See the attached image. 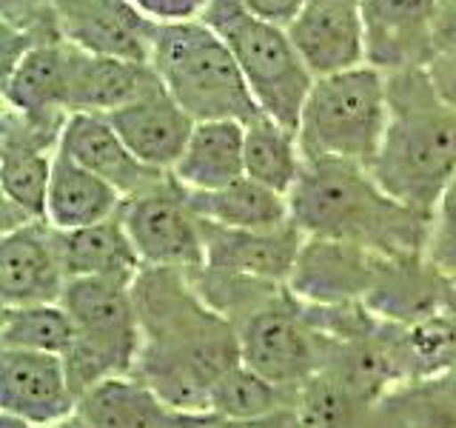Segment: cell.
<instances>
[{"label":"cell","instance_id":"6da1fadb","mask_svg":"<svg viewBox=\"0 0 456 428\" xmlns=\"http://www.w3.org/2000/svg\"><path fill=\"white\" fill-rule=\"evenodd\" d=\"M134 300L142 337L134 377L180 414H208L211 385L242 363L237 325L177 268L142 266Z\"/></svg>","mask_w":456,"mask_h":428},{"label":"cell","instance_id":"7a4b0ae2","mask_svg":"<svg viewBox=\"0 0 456 428\" xmlns=\"http://www.w3.org/2000/svg\"><path fill=\"white\" fill-rule=\"evenodd\" d=\"M289 203L305 237L354 243L385 257L428 251L431 214L399 203L360 163L305 160Z\"/></svg>","mask_w":456,"mask_h":428},{"label":"cell","instance_id":"3957f363","mask_svg":"<svg viewBox=\"0 0 456 428\" xmlns=\"http://www.w3.org/2000/svg\"><path fill=\"white\" fill-rule=\"evenodd\" d=\"M388 78V126L370 175L391 197L434 218L456 177V109L436 95L425 69Z\"/></svg>","mask_w":456,"mask_h":428},{"label":"cell","instance_id":"277c9868","mask_svg":"<svg viewBox=\"0 0 456 428\" xmlns=\"http://www.w3.org/2000/svg\"><path fill=\"white\" fill-rule=\"evenodd\" d=\"M151 66L194 123H251L263 114L228 43L206 21L157 26Z\"/></svg>","mask_w":456,"mask_h":428},{"label":"cell","instance_id":"5b68a950","mask_svg":"<svg viewBox=\"0 0 456 428\" xmlns=\"http://www.w3.org/2000/svg\"><path fill=\"white\" fill-rule=\"evenodd\" d=\"M388 126V78L374 66L314 80L297 126L305 160L374 166Z\"/></svg>","mask_w":456,"mask_h":428},{"label":"cell","instance_id":"8992f818","mask_svg":"<svg viewBox=\"0 0 456 428\" xmlns=\"http://www.w3.org/2000/svg\"><path fill=\"white\" fill-rule=\"evenodd\" d=\"M61 306L75 323V340L63 360L77 399L111 377L134 374L142 340L134 283L111 277L69 280Z\"/></svg>","mask_w":456,"mask_h":428},{"label":"cell","instance_id":"52a82bcc","mask_svg":"<svg viewBox=\"0 0 456 428\" xmlns=\"http://www.w3.org/2000/svg\"><path fill=\"white\" fill-rule=\"evenodd\" d=\"M203 21L228 43L260 111L297 132L314 78L289 29L256 18L240 0H211Z\"/></svg>","mask_w":456,"mask_h":428},{"label":"cell","instance_id":"ba28073f","mask_svg":"<svg viewBox=\"0 0 456 428\" xmlns=\"http://www.w3.org/2000/svg\"><path fill=\"white\" fill-rule=\"evenodd\" d=\"M240 360L285 391L299 389L325 363V337L305 320L303 300L291 289L237 323Z\"/></svg>","mask_w":456,"mask_h":428},{"label":"cell","instance_id":"9c48e42d","mask_svg":"<svg viewBox=\"0 0 456 428\" xmlns=\"http://www.w3.org/2000/svg\"><path fill=\"white\" fill-rule=\"evenodd\" d=\"M120 220L142 266L191 271L206 266L203 220L197 218L189 189L166 175L151 189L128 197Z\"/></svg>","mask_w":456,"mask_h":428},{"label":"cell","instance_id":"30bf717a","mask_svg":"<svg viewBox=\"0 0 456 428\" xmlns=\"http://www.w3.org/2000/svg\"><path fill=\"white\" fill-rule=\"evenodd\" d=\"M382 263L385 254L354 246V243L305 237L289 289L297 300L311 306L365 303Z\"/></svg>","mask_w":456,"mask_h":428},{"label":"cell","instance_id":"8fae6325","mask_svg":"<svg viewBox=\"0 0 456 428\" xmlns=\"http://www.w3.org/2000/svg\"><path fill=\"white\" fill-rule=\"evenodd\" d=\"M285 29L314 80L368 63L360 0H308Z\"/></svg>","mask_w":456,"mask_h":428},{"label":"cell","instance_id":"7c38bea8","mask_svg":"<svg viewBox=\"0 0 456 428\" xmlns=\"http://www.w3.org/2000/svg\"><path fill=\"white\" fill-rule=\"evenodd\" d=\"M77 394L61 354L0 351V408L32 425H54L77 414Z\"/></svg>","mask_w":456,"mask_h":428},{"label":"cell","instance_id":"4fadbf2b","mask_svg":"<svg viewBox=\"0 0 456 428\" xmlns=\"http://www.w3.org/2000/svg\"><path fill=\"white\" fill-rule=\"evenodd\" d=\"M439 0H360L368 66L382 75L425 69L431 61Z\"/></svg>","mask_w":456,"mask_h":428},{"label":"cell","instance_id":"5bb4252c","mask_svg":"<svg viewBox=\"0 0 456 428\" xmlns=\"http://www.w3.org/2000/svg\"><path fill=\"white\" fill-rule=\"evenodd\" d=\"M66 271L57 249V228L28 223L0 240V300L4 309L61 303Z\"/></svg>","mask_w":456,"mask_h":428},{"label":"cell","instance_id":"9a60e30c","mask_svg":"<svg viewBox=\"0 0 456 428\" xmlns=\"http://www.w3.org/2000/svg\"><path fill=\"white\" fill-rule=\"evenodd\" d=\"M61 14L63 37L89 54L151 63L154 29L132 0H71Z\"/></svg>","mask_w":456,"mask_h":428},{"label":"cell","instance_id":"2e32d148","mask_svg":"<svg viewBox=\"0 0 456 428\" xmlns=\"http://www.w3.org/2000/svg\"><path fill=\"white\" fill-rule=\"evenodd\" d=\"M203 240L206 266L282 285H289L299 251L305 246L303 228L294 220L271 232H242L203 220Z\"/></svg>","mask_w":456,"mask_h":428},{"label":"cell","instance_id":"e0dca14e","mask_svg":"<svg viewBox=\"0 0 456 428\" xmlns=\"http://www.w3.org/2000/svg\"><path fill=\"white\" fill-rule=\"evenodd\" d=\"M61 152L83 169H89L92 175L103 177L126 200L151 189L166 175H171V171H157L142 163L103 114H69Z\"/></svg>","mask_w":456,"mask_h":428},{"label":"cell","instance_id":"ac0fdd59","mask_svg":"<svg viewBox=\"0 0 456 428\" xmlns=\"http://www.w3.org/2000/svg\"><path fill=\"white\" fill-rule=\"evenodd\" d=\"M77 49L69 40L40 43L4 75V106L43 123L69 120L71 75Z\"/></svg>","mask_w":456,"mask_h":428},{"label":"cell","instance_id":"d6986e66","mask_svg":"<svg viewBox=\"0 0 456 428\" xmlns=\"http://www.w3.org/2000/svg\"><path fill=\"white\" fill-rule=\"evenodd\" d=\"M106 120L126 140V146L157 171H171L177 166L197 126L185 114V109H180L177 100L166 92V86L106 114Z\"/></svg>","mask_w":456,"mask_h":428},{"label":"cell","instance_id":"ffe728a7","mask_svg":"<svg viewBox=\"0 0 456 428\" xmlns=\"http://www.w3.org/2000/svg\"><path fill=\"white\" fill-rule=\"evenodd\" d=\"M77 49V46H75ZM160 78L151 63L103 57L77 49L71 75L69 114H111L134 100L160 89Z\"/></svg>","mask_w":456,"mask_h":428},{"label":"cell","instance_id":"44dd1931","mask_svg":"<svg viewBox=\"0 0 456 428\" xmlns=\"http://www.w3.org/2000/svg\"><path fill=\"white\" fill-rule=\"evenodd\" d=\"M171 177L189 192H214L246 177V123H197Z\"/></svg>","mask_w":456,"mask_h":428},{"label":"cell","instance_id":"7402d4cb","mask_svg":"<svg viewBox=\"0 0 456 428\" xmlns=\"http://www.w3.org/2000/svg\"><path fill=\"white\" fill-rule=\"evenodd\" d=\"M126 197L103 177L71 160L57 149L46 194V223L57 232H75L118 218Z\"/></svg>","mask_w":456,"mask_h":428},{"label":"cell","instance_id":"603a6c76","mask_svg":"<svg viewBox=\"0 0 456 428\" xmlns=\"http://www.w3.org/2000/svg\"><path fill=\"white\" fill-rule=\"evenodd\" d=\"M57 249H61L63 271L69 280L111 277L134 283L142 268V260L126 232L120 214L103 223L75 228V232H57Z\"/></svg>","mask_w":456,"mask_h":428},{"label":"cell","instance_id":"cb8c5ba5","mask_svg":"<svg viewBox=\"0 0 456 428\" xmlns=\"http://www.w3.org/2000/svg\"><path fill=\"white\" fill-rule=\"evenodd\" d=\"M77 414L94 428H183V414L134 374L94 385L80 397Z\"/></svg>","mask_w":456,"mask_h":428},{"label":"cell","instance_id":"d4e9b609","mask_svg":"<svg viewBox=\"0 0 456 428\" xmlns=\"http://www.w3.org/2000/svg\"><path fill=\"white\" fill-rule=\"evenodd\" d=\"M189 200L200 220L223 228L271 232L291 223L289 197L251 177H240L214 192H189Z\"/></svg>","mask_w":456,"mask_h":428},{"label":"cell","instance_id":"484cf974","mask_svg":"<svg viewBox=\"0 0 456 428\" xmlns=\"http://www.w3.org/2000/svg\"><path fill=\"white\" fill-rule=\"evenodd\" d=\"M394 340L405 385L434 383L456 371V309H442L408 325H396Z\"/></svg>","mask_w":456,"mask_h":428},{"label":"cell","instance_id":"4316f807","mask_svg":"<svg viewBox=\"0 0 456 428\" xmlns=\"http://www.w3.org/2000/svg\"><path fill=\"white\" fill-rule=\"evenodd\" d=\"M305 154L297 132L260 114L246 123V177L289 197L303 175Z\"/></svg>","mask_w":456,"mask_h":428},{"label":"cell","instance_id":"83f0119b","mask_svg":"<svg viewBox=\"0 0 456 428\" xmlns=\"http://www.w3.org/2000/svg\"><path fill=\"white\" fill-rule=\"evenodd\" d=\"M291 399L294 391H285L248 366L237 363L211 385L208 414H217L225 420H263L291 411Z\"/></svg>","mask_w":456,"mask_h":428},{"label":"cell","instance_id":"f1b7e54d","mask_svg":"<svg viewBox=\"0 0 456 428\" xmlns=\"http://www.w3.org/2000/svg\"><path fill=\"white\" fill-rule=\"evenodd\" d=\"M75 340V323L61 303L14 306L0 314V346L9 351L66 354Z\"/></svg>","mask_w":456,"mask_h":428},{"label":"cell","instance_id":"f546056e","mask_svg":"<svg viewBox=\"0 0 456 428\" xmlns=\"http://www.w3.org/2000/svg\"><path fill=\"white\" fill-rule=\"evenodd\" d=\"M365 406L331 371H317L294 389L291 414L299 428H354Z\"/></svg>","mask_w":456,"mask_h":428},{"label":"cell","instance_id":"4dcf8cb0","mask_svg":"<svg viewBox=\"0 0 456 428\" xmlns=\"http://www.w3.org/2000/svg\"><path fill=\"white\" fill-rule=\"evenodd\" d=\"M0 26L32 35L37 43H61V14L52 0H0Z\"/></svg>","mask_w":456,"mask_h":428},{"label":"cell","instance_id":"1f68e13d","mask_svg":"<svg viewBox=\"0 0 456 428\" xmlns=\"http://www.w3.org/2000/svg\"><path fill=\"white\" fill-rule=\"evenodd\" d=\"M428 260L448 275H456V177L445 185L431 218L428 237Z\"/></svg>","mask_w":456,"mask_h":428},{"label":"cell","instance_id":"d6a6232c","mask_svg":"<svg viewBox=\"0 0 456 428\" xmlns=\"http://www.w3.org/2000/svg\"><path fill=\"white\" fill-rule=\"evenodd\" d=\"M132 4L146 14L157 26L185 23V21H203L211 0H132Z\"/></svg>","mask_w":456,"mask_h":428},{"label":"cell","instance_id":"836d02e7","mask_svg":"<svg viewBox=\"0 0 456 428\" xmlns=\"http://www.w3.org/2000/svg\"><path fill=\"white\" fill-rule=\"evenodd\" d=\"M183 428H299L291 411L263 420H225L217 414H183Z\"/></svg>","mask_w":456,"mask_h":428},{"label":"cell","instance_id":"e575fe53","mask_svg":"<svg viewBox=\"0 0 456 428\" xmlns=\"http://www.w3.org/2000/svg\"><path fill=\"white\" fill-rule=\"evenodd\" d=\"M425 75L436 89V95L445 100L448 106L456 109V52L434 54L431 61L425 63Z\"/></svg>","mask_w":456,"mask_h":428},{"label":"cell","instance_id":"d590c367","mask_svg":"<svg viewBox=\"0 0 456 428\" xmlns=\"http://www.w3.org/2000/svg\"><path fill=\"white\" fill-rule=\"evenodd\" d=\"M251 14L263 18L268 23H277V26H289L299 9H303L308 0H240Z\"/></svg>","mask_w":456,"mask_h":428},{"label":"cell","instance_id":"8d00e7d4","mask_svg":"<svg viewBox=\"0 0 456 428\" xmlns=\"http://www.w3.org/2000/svg\"><path fill=\"white\" fill-rule=\"evenodd\" d=\"M431 57L456 52V0H439L436 18H434V43Z\"/></svg>","mask_w":456,"mask_h":428},{"label":"cell","instance_id":"74e56055","mask_svg":"<svg viewBox=\"0 0 456 428\" xmlns=\"http://www.w3.org/2000/svg\"><path fill=\"white\" fill-rule=\"evenodd\" d=\"M46 428H94V425L86 420V417H80V414H71V417L54 423V425H46Z\"/></svg>","mask_w":456,"mask_h":428},{"label":"cell","instance_id":"f35d334b","mask_svg":"<svg viewBox=\"0 0 456 428\" xmlns=\"http://www.w3.org/2000/svg\"><path fill=\"white\" fill-rule=\"evenodd\" d=\"M0 428H40V425H32V423H26V420L12 417V414H4V417H0Z\"/></svg>","mask_w":456,"mask_h":428},{"label":"cell","instance_id":"ab89813d","mask_svg":"<svg viewBox=\"0 0 456 428\" xmlns=\"http://www.w3.org/2000/svg\"><path fill=\"white\" fill-rule=\"evenodd\" d=\"M52 4H54V9H63L66 4H71V0H52Z\"/></svg>","mask_w":456,"mask_h":428},{"label":"cell","instance_id":"60d3db41","mask_svg":"<svg viewBox=\"0 0 456 428\" xmlns=\"http://www.w3.org/2000/svg\"><path fill=\"white\" fill-rule=\"evenodd\" d=\"M453 280H456V275H453Z\"/></svg>","mask_w":456,"mask_h":428}]
</instances>
